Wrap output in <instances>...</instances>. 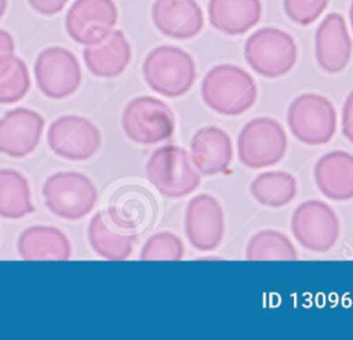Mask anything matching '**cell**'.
<instances>
[{
  "label": "cell",
  "instance_id": "obj_1",
  "mask_svg": "<svg viewBox=\"0 0 353 340\" xmlns=\"http://www.w3.org/2000/svg\"><path fill=\"white\" fill-rule=\"evenodd\" d=\"M258 96L256 83L240 66L221 63L211 67L201 81L204 103L218 114L234 117L248 111Z\"/></svg>",
  "mask_w": 353,
  "mask_h": 340
},
{
  "label": "cell",
  "instance_id": "obj_2",
  "mask_svg": "<svg viewBox=\"0 0 353 340\" xmlns=\"http://www.w3.org/2000/svg\"><path fill=\"white\" fill-rule=\"evenodd\" d=\"M142 73L149 88L167 98L185 95L196 80V63L176 45H159L145 58Z\"/></svg>",
  "mask_w": 353,
  "mask_h": 340
},
{
  "label": "cell",
  "instance_id": "obj_3",
  "mask_svg": "<svg viewBox=\"0 0 353 340\" xmlns=\"http://www.w3.org/2000/svg\"><path fill=\"white\" fill-rule=\"evenodd\" d=\"M145 172L154 189L168 198H182L193 193L201 182L188 151L176 145H164L153 150Z\"/></svg>",
  "mask_w": 353,
  "mask_h": 340
},
{
  "label": "cell",
  "instance_id": "obj_4",
  "mask_svg": "<svg viewBox=\"0 0 353 340\" xmlns=\"http://www.w3.org/2000/svg\"><path fill=\"white\" fill-rule=\"evenodd\" d=\"M248 66L262 77L277 78L292 70L298 59L294 37L279 28H261L244 44Z\"/></svg>",
  "mask_w": 353,
  "mask_h": 340
},
{
  "label": "cell",
  "instance_id": "obj_5",
  "mask_svg": "<svg viewBox=\"0 0 353 340\" xmlns=\"http://www.w3.org/2000/svg\"><path fill=\"white\" fill-rule=\"evenodd\" d=\"M43 197L51 213L61 219L77 220L94 209L98 191L87 175L76 171H59L44 182Z\"/></svg>",
  "mask_w": 353,
  "mask_h": 340
},
{
  "label": "cell",
  "instance_id": "obj_6",
  "mask_svg": "<svg viewBox=\"0 0 353 340\" xmlns=\"http://www.w3.org/2000/svg\"><path fill=\"white\" fill-rule=\"evenodd\" d=\"M287 124L301 143L321 146L328 143L336 132V111L325 96L306 92L290 103Z\"/></svg>",
  "mask_w": 353,
  "mask_h": 340
},
{
  "label": "cell",
  "instance_id": "obj_7",
  "mask_svg": "<svg viewBox=\"0 0 353 340\" xmlns=\"http://www.w3.org/2000/svg\"><path fill=\"white\" fill-rule=\"evenodd\" d=\"M287 146V134L281 124L270 117H258L241 128L237 138V157L247 168H268L281 161Z\"/></svg>",
  "mask_w": 353,
  "mask_h": 340
},
{
  "label": "cell",
  "instance_id": "obj_8",
  "mask_svg": "<svg viewBox=\"0 0 353 340\" xmlns=\"http://www.w3.org/2000/svg\"><path fill=\"white\" fill-rule=\"evenodd\" d=\"M121 127L127 138L138 145H156L170 139L175 117L168 105L154 96H137L123 110Z\"/></svg>",
  "mask_w": 353,
  "mask_h": 340
},
{
  "label": "cell",
  "instance_id": "obj_9",
  "mask_svg": "<svg viewBox=\"0 0 353 340\" xmlns=\"http://www.w3.org/2000/svg\"><path fill=\"white\" fill-rule=\"evenodd\" d=\"M291 231L301 246L324 253L336 245L341 226L336 212L330 205L320 200H307L295 208Z\"/></svg>",
  "mask_w": 353,
  "mask_h": 340
},
{
  "label": "cell",
  "instance_id": "obj_10",
  "mask_svg": "<svg viewBox=\"0 0 353 340\" xmlns=\"http://www.w3.org/2000/svg\"><path fill=\"white\" fill-rule=\"evenodd\" d=\"M47 142L57 156L69 161H84L99 150L102 136L98 127L88 118L68 114L50 124Z\"/></svg>",
  "mask_w": 353,
  "mask_h": 340
},
{
  "label": "cell",
  "instance_id": "obj_11",
  "mask_svg": "<svg viewBox=\"0 0 353 340\" xmlns=\"http://www.w3.org/2000/svg\"><path fill=\"white\" fill-rule=\"evenodd\" d=\"M34 78L43 95L50 99H63L73 95L80 85V63L69 50L48 47L37 55Z\"/></svg>",
  "mask_w": 353,
  "mask_h": 340
},
{
  "label": "cell",
  "instance_id": "obj_12",
  "mask_svg": "<svg viewBox=\"0 0 353 340\" xmlns=\"http://www.w3.org/2000/svg\"><path fill=\"white\" fill-rule=\"evenodd\" d=\"M183 224L186 238L194 249L214 251L225 235L223 208L211 194H197L186 205Z\"/></svg>",
  "mask_w": 353,
  "mask_h": 340
},
{
  "label": "cell",
  "instance_id": "obj_13",
  "mask_svg": "<svg viewBox=\"0 0 353 340\" xmlns=\"http://www.w3.org/2000/svg\"><path fill=\"white\" fill-rule=\"evenodd\" d=\"M117 22V8L112 0H76L68 10L65 28L72 40L92 45L105 39Z\"/></svg>",
  "mask_w": 353,
  "mask_h": 340
},
{
  "label": "cell",
  "instance_id": "obj_14",
  "mask_svg": "<svg viewBox=\"0 0 353 340\" xmlns=\"http://www.w3.org/2000/svg\"><path fill=\"white\" fill-rule=\"evenodd\" d=\"M88 241L94 252L108 260L130 257L137 242L134 224L114 209L95 213L88 226Z\"/></svg>",
  "mask_w": 353,
  "mask_h": 340
},
{
  "label": "cell",
  "instance_id": "obj_15",
  "mask_svg": "<svg viewBox=\"0 0 353 340\" xmlns=\"http://www.w3.org/2000/svg\"><path fill=\"white\" fill-rule=\"evenodd\" d=\"M44 128L40 113L15 107L0 117V153L14 158L30 154L39 145Z\"/></svg>",
  "mask_w": 353,
  "mask_h": 340
},
{
  "label": "cell",
  "instance_id": "obj_16",
  "mask_svg": "<svg viewBox=\"0 0 353 340\" xmlns=\"http://www.w3.org/2000/svg\"><path fill=\"white\" fill-rule=\"evenodd\" d=\"M352 50L345 18L338 12L327 14L314 34V56L319 67L331 74L342 72L350 61Z\"/></svg>",
  "mask_w": 353,
  "mask_h": 340
},
{
  "label": "cell",
  "instance_id": "obj_17",
  "mask_svg": "<svg viewBox=\"0 0 353 340\" xmlns=\"http://www.w3.org/2000/svg\"><path fill=\"white\" fill-rule=\"evenodd\" d=\"M189 157L196 171L203 176L225 172L233 158V145L229 134L219 127L199 128L189 143Z\"/></svg>",
  "mask_w": 353,
  "mask_h": 340
},
{
  "label": "cell",
  "instance_id": "obj_18",
  "mask_svg": "<svg viewBox=\"0 0 353 340\" xmlns=\"http://www.w3.org/2000/svg\"><path fill=\"white\" fill-rule=\"evenodd\" d=\"M152 19L160 33L176 40L192 39L204 26V15L196 0H156Z\"/></svg>",
  "mask_w": 353,
  "mask_h": 340
},
{
  "label": "cell",
  "instance_id": "obj_19",
  "mask_svg": "<svg viewBox=\"0 0 353 340\" xmlns=\"http://www.w3.org/2000/svg\"><path fill=\"white\" fill-rule=\"evenodd\" d=\"M314 182L323 195L332 201L353 198V154L334 150L321 156L314 165Z\"/></svg>",
  "mask_w": 353,
  "mask_h": 340
},
{
  "label": "cell",
  "instance_id": "obj_20",
  "mask_svg": "<svg viewBox=\"0 0 353 340\" xmlns=\"http://www.w3.org/2000/svg\"><path fill=\"white\" fill-rule=\"evenodd\" d=\"M83 59L94 76L102 78L117 77L131 61V47L124 33L113 29L99 43L85 45Z\"/></svg>",
  "mask_w": 353,
  "mask_h": 340
},
{
  "label": "cell",
  "instance_id": "obj_21",
  "mask_svg": "<svg viewBox=\"0 0 353 340\" xmlns=\"http://www.w3.org/2000/svg\"><path fill=\"white\" fill-rule=\"evenodd\" d=\"M18 255L23 260H69L72 248L68 237L52 226H32L17 241Z\"/></svg>",
  "mask_w": 353,
  "mask_h": 340
},
{
  "label": "cell",
  "instance_id": "obj_22",
  "mask_svg": "<svg viewBox=\"0 0 353 340\" xmlns=\"http://www.w3.org/2000/svg\"><path fill=\"white\" fill-rule=\"evenodd\" d=\"M210 23L228 36H237L254 28L262 15L261 0H210Z\"/></svg>",
  "mask_w": 353,
  "mask_h": 340
},
{
  "label": "cell",
  "instance_id": "obj_23",
  "mask_svg": "<svg viewBox=\"0 0 353 340\" xmlns=\"http://www.w3.org/2000/svg\"><path fill=\"white\" fill-rule=\"evenodd\" d=\"M250 193L263 206L281 208L296 197L298 184L290 172L266 171L258 173L251 180Z\"/></svg>",
  "mask_w": 353,
  "mask_h": 340
},
{
  "label": "cell",
  "instance_id": "obj_24",
  "mask_svg": "<svg viewBox=\"0 0 353 340\" xmlns=\"http://www.w3.org/2000/svg\"><path fill=\"white\" fill-rule=\"evenodd\" d=\"M34 206L26 178L11 168L0 169V217L22 219L32 213Z\"/></svg>",
  "mask_w": 353,
  "mask_h": 340
},
{
  "label": "cell",
  "instance_id": "obj_25",
  "mask_svg": "<svg viewBox=\"0 0 353 340\" xmlns=\"http://www.w3.org/2000/svg\"><path fill=\"white\" fill-rule=\"evenodd\" d=\"M248 260H296L298 253L292 241L281 231L261 230L255 233L247 246Z\"/></svg>",
  "mask_w": 353,
  "mask_h": 340
},
{
  "label": "cell",
  "instance_id": "obj_26",
  "mask_svg": "<svg viewBox=\"0 0 353 340\" xmlns=\"http://www.w3.org/2000/svg\"><path fill=\"white\" fill-rule=\"evenodd\" d=\"M30 87V76L26 63L15 56L0 58V103L19 102Z\"/></svg>",
  "mask_w": 353,
  "mask_h": 340
},
{
  "label": "cell",
  "instance_id": "obj_27",
  "mask_svg": "<svg viewBox=\"0 0 353 340\" xmlns=\"http://www.w3.org/2000/svg\"><path fill=\"white\" fill-rule=\"evenodd\" d=\"M185 255L182 240L170 231L150 235L139 253L141 260H181Z\"/></svg>",
  "mask_w": 353,
  "mask_h": 340
},
{
  "label": "cell",
  "instance_id": "obj_28",
  "mask_svg": "<svg viewBox=\"0 0 353 340\" xmlns=\"http://www.w3.org/2000/svg\"><path fill=\"white\" fill-rule=\"evenodd\" d=\"M330 0H283L287 17L302 26L313 23L327 8Z\"/></svg>",
  "mask_w": 353,
  "mask_h": 340
},
{
  "label": "cell",
  "instance_id": "obj_29",
  "mask_svg": "<svg viewBox=\"0 0 353 340\" xmlns=\"http://www.w3.org/2000/svg\"><path fill=\"white\" fill-rule=\"evenodd\" d=\"M342 134L343 136L353 143V89L347 94L343 106H342Z\"/></svg>",
  "mask_w": 353,
  "mask_h": 340
},
{
  "label": "cell",
  "instance_id": "obj_30",
  "mask_svg": "<svg viewBox=\"0 0 353 340\" xmlns=\"http://www.w3.org/2000/svg\"><path fill=\"white\" fill-rule=\"evenodd\" d=\"M69 0H28L29 6L41 15H54L59 12Z\"/></svg>",
  "mask_w": 353,
  "mask_h": 340
},
{
  "label": "cell",
  "instance_id": "obj_31",
  "mask_svg": "<svg viewBox=\"0 0 353 340\" xmlns=\"http://www.w3.org/2000/svg\"><path fill=\"white\" fill-rule=\"evenodd\" d=\"M14 50L15 44L12 36L7 30L0 29V58L14 55Z\"/></svg>",
  "mask_w": 353,
  "mask_h": 340
},
{
  "label": "cell",
  "instance_id": "obj_32",
  "mask_svg": "<svg viewBox=\"0 0 353 340\" xmlns=\"http://www.w3.org/2000/svg\"><path fill=\"white\" fill-rule=\"evenodd\" d=\"M7 8V0H0V18L4 15Z\"/></svg>",
  "mask_w": 353,
  "mask_h": 340
},
{
  "label": "cell",
  "instance_id": "obj_33",
  "mask_svg": "<svg viewBox=\"0 0 353 340\" xmlns=\"http://www.w3.org/2000/svg\"><path fill=\"white\" fill-rule=\"evenodd\" d=\"M349 21H350V26L353 30V1L350 3V8H349Z\"/></svg>",
  "mask_w": 353,
  "mask_h": 340
}]
</instances>
